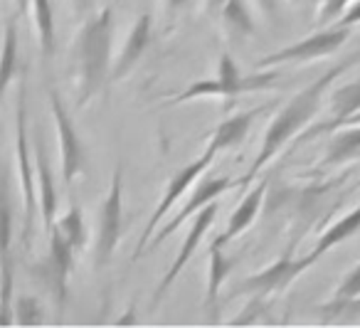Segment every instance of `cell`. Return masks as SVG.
<instances>
[{
	"instance_id": "6da1fadb",
	"label": "cell",
	"mask_w": 360,
	"mask_h": 328,
	"mask_svg": "<svg viewBox=\"0 0 360 328\" xmlns=\"http://www.w3.org/2000/svg\"><path fill=\"white\" fill-rule=\"evenodd\" d=\"M355 62H360V52H355L353 57H348V60L338 62L335 67L326 70L323 75L316 77L311 84H306L301 92H296V96H291V99L286 101L284 109H281L279 114L269 121V126H266L264 139H262V146H259V151H257V158L252 160L250 170H247L240 178V183H237L240 188H247V185H250L252 180H255L257 175H259L262 170H264L266 165H269L271 160L321 114L323 101L328 99L333 82L338 80L345 70H350Z\"/></svg>"
},
{
	"instance_id": "7a4b0ae2",
	"label": "cell",
	"mask_w": 360,
	"mask_h": 328,
	"mask_svg": "<svg viewBox=\"0 0 360 328\" xmlns=\"http://www.w3.org/2000/svg\"><path fill=\"white\" fill-rule=\"evenodd\" d=\"M111 42H114V11L109 6L84 18L72 42L70 67L75 75L77 109H84L99 96L111 77Z\"/></svg>"
},
{
	"instance_id": "3957f363",
	"label": "cell",
	"mask_w": 360,
	"mask_h": 328,
	"mask_svg": "<svg viewBox=\"0 0 360 328\" xmlns=\"http://www.w3.org/2000/svg\"><path fill=\"white\" fill-rule=\"evenodd\" d=\"M124 237V165H116L106 198L96 210L94 232V269H104L114 259V252Z\"/></svg>"
},
{
	"instance_id": "277c9868",
	"label": "cell",
	"mask_w": 360,
	"mask_h": 328,
	"mask_svg": "<svg viewBox=\"0 0 360 328\" xmlns=\"http://www.w3.org/2000/svg\"><path fill=\"white\" fill-rule=\"evenodd\" d=\"M32 158H35V153L30 151V139H27L25 87H22L20 96H18V114H15V160H18V185L22 190V210H25V222H22V239H25V244L30 242V234L35 229L37 210H40Z\"/></svg>"
},
{
	"instance_id": "5b68a950",
	"label": "cell",
	"mask_w": 360,
	"mask_h": 328,
	"mask_svg": "<svg viewBox=\"0 0 360 328\" xmlns=\"http://www.w3.org/2000/svg\"><path fill=\"white\" fill-rule=\"evenodd\" d=\"M215 156H217V151L212 149V146H207V149L202 151V156H198L195 160H191L186 168H180L178 173H175L173 178L168 180V185H165V190H163V198H160V203L155 205V210L150 213L148 222H146V229L141 232V239H139V244H136V252H134V257H131L134 262L146 252V247H148V242L153 239L155 227H158L160 220H163L165 215H168L170 210L178 205V200L183 198V195H186L188 190H191L193 185L198 183V178H200V175L212 165Z\"/></svg>"
},
{
	"instance_id": "8992f818",
	"label": "cell",
	"mask_w": 360,
	"mask_h": 328,
	"mask_svg": "<svg viewBox=\"0 0 360 328\" xmlns=\"http://www.w3.org/2000/svg\"><path fill=\"white\" fill-rule=\"evenodd\" d=\"M350 30L343 25H333L328 30H321L316 35H309L304 40L286 45L281 50L271 52V55L262 57L255 65V70H269V67H281V65H306V62H319L326 57L335 55L340 47L348 42Z\"/></svg>"
},
{
	"instance_id": "52a82bcc",
	"label": "cell",
	"mask_w": 360,
	"mask_h": 328,
	"mask_svg": "<svg viewBox=\"0 0 360 328\" xmlns=\"http://www.w3.org/2000/svg\"><path fill=\"white\" fill-rule=\"evenodd\" d=\"M314 264L316 262H314L311 254L294 259L291 257V249H289L284 257H279L276 262H271L269 267H264L262 272L242 279V282L235 286V294L237 296H255V298H264V301H269V298L284 294L286 289H289L291 284H294L296 279L306 272V269L314 267Z\"/></svg>"
},
{
	"instance_id": "ba28073f",
	"label": "cell",
	"mask_w": 360,
	"mask_h": 328,
	"mask_svg": "<svg viewBox=\"0 0 360 328\" xmlns=\"http://www.w3.org/2000/svg\"><path fill=\"white\" fill-rule=\"evenodd\" d=\"M47 99H50V114H52V121H55L57 146H60L62 183H65V188H72V185L86 173V149H84V144H82L79 131H77L70 111L62 104L57 89L50 87Z\"/></svg>"
},
{
	"instance_id": "9c48e42d",
	"label": "cell",
	"mask_w": 360,
	"mask_h": 328,
	"mask_svg": "<svg viewBox=\"0 0 360 328\" xmlns=\"http://www.w3.org/2000/svg\"><path fill=\"white\" fill-rule=\"evenodd\" d=\"M47 234H50L47 257L32 267V274L40 279V284L47 289L52 301L62 308L67 303V294H70V277H72V269H75L77 252L57 229H50Z\"/></svg>"
},
{
	"instance_id": "30bf717a",
	"label": "cell",
	"mask_w": 360,
	"mask_h": 328,
	"mask_svg": "<svg viewBox=\"0 0 360 328\" xmlns=\"http://www.w3.org/2000/svg\"><path fill=\"white\" fill-rule=\"evenodd\" d=\"M217 210H220V205L210 203L207 208H202L200 213H198L195 217H193V225H191V229H188V234H186V239H183V244H180V249H178V254H175L173 264H170V267L165 269L163 279H160L158 286H155L153 303L163 301V296L168 294V289L173 286L175 279L180 277V272H183V269H186L188 264H191V259H193V254H195L198 244L202 242V237L207 234V229H210L212 222H215Z\"/></svg>"
},
{
	"instance_id": "8fae6325",
	"label": "cell",
	"mask_w": 360,
	"mask_h": 328,
	"mask_svg": "<svg viewBox=\"0 0 360 328\" xmlns=\"http://www.w3.org/2000/svg\"><path fill=\"white\" fill-rule=\"evenodd\" d=\"M232 188V180L230 178H225V175H220V178H207V180H202L198 188H193V193H191V198L183 203V208L178 210V213L173 215V217L168 220V222L163 225V227L158 229V232L153 234V239L148 242V247H146V252L148 249H155L158 244H163L165 239L170 237V234L175 232V229L180 227L183 222H188L191 217H195L198 213H200L202 208H207L210 203H215L217 198H220L222 193H227V190Z\"/></svg>"
},
{
	"instance_id": "7c38bea8",
	"label": "cell",
	"mask_w": 360,
	"mask_h": 328,
	"mask_svg": "<svg viewBox=\"0 0 360 328\" xmlns=\"http://www.w3.org/2000/svg\"><path fill=\"white\" fill-rule=\"evenodd\" d=\"M150 25H153L150 13H141L134 20L129 35H126V40H124V47H121L119 57H116L114 67H111L109 84H116V82L126 80V77L136 70V65L141 62V57H143L146 47H148V42H150Z\"/></svg>"
},
{
	"instance_id": "4fadbf2b",
	"label": "cell",
	"mask_w": 360,
	"mask_h": 328,
	"mask_svg": "<svg viewBox=\"0 0 360 328\" xmlns=\"http://www.w3.org/2000/svg\"><path fill=\"white\" fill-rule=\"evenodd\" d=\"M32 153H35V178H37V198H40V215H42V227L45 232H50L57 222V183L55 175H52V165L47 158V151L42 139L35 141L32 146Z\"/></svg>"
},
{
	"instance_id": "5bb4252c",
	"label": "cell",
	"mask_w": 360,
	"mask_h": 328,
	"mask_svg": "<svg viewBox=\"0 0 360 328\" xmlns=\"http://www.w3.org/2000/svg\"><path fill=\"white\" fill-rule=\"evenodd\" d=\"M266 106H259V109H250V111H242V114H235V116H227L215 131H212L210 141L207 146L222 153V151H230V149H237V146L245 144V139L250 136V129L255 124L257 116L264 111Z\"/></svg>"
},
{
	"instance_id": "9a60e30c",
	"label": "cell",
	"mask_w": 360,
	"mask_h": 328,
	"mask_svg": "<svg viewBox=\"0 0 360 328\" xmlns=\"http://www.w3.org/2000/svg\"><path fill=\"white\" fill-rule=\"evenodd\" d=\"M328 111H330V121H326L323 126L316 129L319 131H338L350 116L360 114V80L345 82L338 89H333L328 94Z\"/></svg>"
},
{
	"instance_id": "2e32d148",
	"label": "cell",
	"mask_w": 360,
	"mask_h": 328,
	"mask_svg": "<svg viewBox=\"0 0 360 328\" xmlns=\"http://www.w3.org/2000/svg\"><path fill=\"white\" fill-rule=\"evenodd\" d=\"M266 185H269V180H266V178L259 180V183H257L255 188H252L250 193L240 200V205L235 208V213H232L230 220H227L225 232L220 234V239L225 244L230 242V239L240 237L242 232H247V229H250V225L257 220V215H259V210H262V203H264Z\"/></svg>"
},
{
	"instance_id": "e0dca14e",
	"label": "cell",
	"mask_w": 360,
	"mask_h": 328,
	"mask_svg": "<svg viewBox=\"0 0 360 328\" xmlns=\"http://www.w3.org/2000/svg\"><path fill=\"white\" fill-rule=\"evenodd\" d=\"M237 264L235 257H227L225 254V242L220 237H215L210 242V262H207V289H205V308L217 306V296H220V289L225 284V279L230 277L232 267Z\"/></svg>"
},
{
	"instance_id": "ac0fdd59",
	"label": "cell",
	"mask_w": 360,
	"mask_h": 328,
	"mask_svg": "<svg viewBox=\"0 0 360 328\" xmlns=\"http://www.w3.org/2000/svg\"><path fill=\"white\" fill-rule=\"evenodd\" d=\"M220 25L227 40L232 42H245L255 35V18L247 6V0H227L220 11Z\"/></svg>"
},
{
	"instance_id": "d6986e66",
	"label": "cell",
	"mask_w": 360,
	"mask_h": 328,
	"mask_svg": "<svg viewBox=\"0 0 360 328\" xmlns=\"http://www.w3.org/2000/svg\"><path fill=\"white\" fill-rule=\"evenodd\" d=\"M360 232V205L355 210H350L348 215H343V217L338 220V222L328 225V227L323 229V234H321V239L316 242L314 252H311V257H314V262H319V259H323L326 254L330 252V249H335L338 244H343L345 239L355 237V234Z\"/></svg>"
},
{
	"instance_id": "ffe728a7",
	"label": "cell",
	"mask_w": 360,
	"mask_h": 328,
	"mask_svg": "<svg viewBox=\"0 0 360 328\" xmlns=\"http://www.w3.org/2000/svg\"><path fill=\"white\" fill-rule=\"evenodd\" d=\"M30 13L32 23L37 30V45H40L42 62H50L55 57L57 47V32H55V13H52L50 0H30Z\"/></svg>"
},
{
	"instance_id": "44dd1931",
	"label": "cell",
	"mask_w": 360,
	"mask_h": 328,
	"mask_svg": "<svg viewBox=\"0 0 360 328\" xmlns=\"http://www.w3.org/2000/svg\"><path fill=\"white\" fill-rule=\"evenodd\" d=\"M355 158H360V124L345 126L340 134H335L328 141L323 165L326 168H338V165H345Z\"/></svg>"
},
{
	"instance_id": "7402d4cb",
	"label": "cell",
	"mask_w": 360,
	"mask_h": 328,
	"mask_svg": "<svg viewBox=\"0 0 360 328\" xmlns=\"http://www.w3.org/2000/svg\"><path fill=\"white\" fill-rule=\"evenodd\" d=\"M52 229H57V232H60L62 237L72 244L75 252H82V249L86 247V242H89L86 220H84V213H82V205L77 203V200H72L70 208H67V213L62 215V217H57V222Z\"/></svg>"
},
{
	"instance_id": "603a6c76",
	"label": "cell",
	"mask_w": 360,
	"mask_h": 328,
	"mask_svg": "<svg viewBox=\"0 0 360 328\" xmlns=\"http://www.w3.org/2000/svg\"><path fill=\"white\" fill-rule=\"evenodd\" d=\"M18 70V27L15 20L6 25V45H3V89H8Z\"/></svg>"
},
{
	"instance_id": "cb8c5ba5",
	"label": "cell",
	"mask_w": 360,
	"mask_h": 328,
	"mask_svg": "<svg viewBox=\"0 0 360 328\" xmlns=\"http://www.w3.org/2000/svg\"><path fill=\"white\" fill-rule=\"evenodd\" d=\"M13 274H15V267H13V249L11 244L3 247V323H13Z\"/></svg>"
},
{
	"instance_id": "d4e9b609",
	"label": "cell",
	"mask_w": 360,
	"mask_h": 328,
	"mask_svg": "<svg viewBox=\"0 0 360 328\" xmlns=\"http://www.w3.org/2000/svg\"><path fill=\"white\" fill-rule=\"evenodd\" d=\"M15 323H20V326H37V323H42L40 298H35L32 294H22V296L18 298Z\"/></svg>"
},
{
	"instance_id": "484cf974",
	"label": "cell",
	"mask_w": 360,
	"mask_h": 328,
	"mask_svg": "<svg viewBox=\"0 0 360 328\" xmlns=\"http://www.w3.org/2000/svg\"><path fill=\"white\" fill-rule=\"evenodd\" d=\"M353 0H319V25H338Z\"/></svg>"
},
{
	"instance_id": "4316f807",
	"label": "cell",
	"mask_w": 360,
	"mask_h": 328,
	"mask_svg": "<svg viewBox=\"0 0 360 328\" xmlns=\"http://www.w3.org/2000/svg\"><path fill=\"white\" fill-rule=\"evenodd\" d=\"M360 296V262L350 269L343 277V282L338 284L333 298H358Z\"/></svg>"
},
{
	"instance_id": "83f0119b",
	"label": "cell",
	"mask_w": 360,
	"mask_h": 328,
	"mask_svg": "<svg viewBox=\"0 0 360 328\" xmlns=\"http://www.w3.org/2000/svg\"><path fill=\"white\" fill-rule=\"evenodd\" d=\"M338 25H343V27L360 25V0H353V3H350V8L345 11V15L340 18Z\"/></svg>"
},
{
	"instance_id": "f1b7e54d",
	"label": "cell",
	"mask_w": 360,
	"mask_h": 328,
	"mask_svg": "<svg viewBox=\"0 0 360 328\" xmlns=\"http://www.w3.org/2000/svg\"><path fill=\"white\" fill-rule=\"evenodd\" d=\"M255 3H257V8H259V13L266 18V20H269V23L276 20V8H279V6H276V0H255Z\"/></svg>"
},
{
	"instance_id": "f546056e",
	"label": "cell",
	"mask_w": 360,
	"mask_h": 328,
	"mask_svg": "<svg viewBox=\"0 0 360 328\" xmlns=\"http://www.w3.org/2000/svg\"><path fill=\"white\" fill-rule=\"evenodd\" d=\"M89 6H91V0H72V11H75L77 18L89 15Z\"/></svg>"
},
{
	"instance_id": "4dcf8cb0",
	"label": "cell",
	"mask_w": 360,
	"mask_h": 328,
	"mask_svg": "<svg viewBox=\"0 0 360 328\" xmlns=\"http://www.w3.org/2000/svg\"><path fill=\"white\" fill-rule=\"evenodd\" d=\"M163 3H165V11L173 15V13L183 11V8H188L191 3H195V0H163Z\"/></svg>"
},
{
	"instance_id": "1f68e13d",
	"label": "cell",
	"mask_w": 360,
	"mask_h": 328,
	"mask_svg": "<svg viewBox=\"0 0 360 328\" xmlns=\"http://www.w3.org/2000/svg\"><path fill=\"white\" fill-rule=\"evenodd\" d=\"M227 0H205V13L207 15H220V11H222V6H225Z\"/></svg>"
},
{
	"instance_id": "d6a6232c",
	"label": "cell",
	"mask_w": 360,
	"mask_h": 328,
	"mask_svg": "<svg viewBox=\"0 0 360 328\" xmlns=\"http://www.w3.org/2000/svg\"><path fill=\"white\" fill-rule=\"evenodd\" d=\"M15 6H18V11H20V15L22 13H30V0H15Z\"/></svg>"
},
{
	"instance_id": "836d02e7",
	"label": "cell",
	"mask_w": 360,
	"mask_h": 328,
	"mask_svg": "<svg viewBox=\"0 0 360 328\" xmlns=\"http://www.w3.org/2000/svg\"><path fill=\"white\" fill-rule=\"evenodd\" d=\"M353 124H360V114H355V116H350L348 121H345L343 126H353Z\"/></svg>"
},
{
	"instance_id": "e575fe53",
	"label": "cell",
	"mask_w": 360,
	"mask_h": 328,
	"mask_svg": "<svg viewBox=\"0 0 360 328\" xmlns=\"http://www.w3.org/2000/svg\"><path fill=\"white\" fill-rule=\"evenodd\" d=\"M289 3H294V6H304V3H309V0H289Z\"/></svg>"
},
{
	"instance_id": "d590c367",
	"label": "cell",
	"mask_w": 360,
	"mask_h": 328,
	"mask_svg": "<svg viewBox=\"0 0 360 328\" xmlns=\"http://www.w3.org/2000/svg\"><path fill=\"white\" fill-rule=\"evenodd\" d=\"M355 188H360V180H358V183H355Z\"/></svg>"
}]
</instances>
